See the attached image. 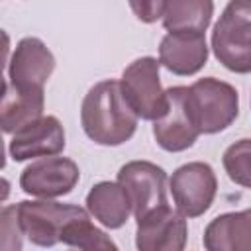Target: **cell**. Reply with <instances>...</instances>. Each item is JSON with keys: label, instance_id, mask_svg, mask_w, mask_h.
<instances>
[{"label": "cell", "instance_id": "ffe728a7", "mask_svg": "<svg viewBox=\"0 0 251 251\" xmlns=\"http://www.w3.org/2000/svg\"><path fill=\"white\" fill-rule=\"evenodd\" d=\"M0 235H2V241H0V247L2 249H20L22 247V229H20V224H18V218H16V204L14 206H6L2 210V227H0Z\"/></svg>", "mask_w": 251, "mask_h": 251}, {"label": "cell", "instance_id": "8fae6325", "mask_svg": "<svg viewBox=\"0 0 251 251\" xmlns=\"http://www.w3.org/2000/svg\"><path fill=\"white\" fill-rule=\"evenodd\" d=\"M186 220L169 204L137 220L135 245L141 251H180L186 243Z\"/></svg>", "mask_w": 251, "mask_h": 251}, {"label": "cell", "instance_id": "5bb4252c", "mask_svg": "<svg viewBox=\"0 0 251 251\" xmlns=\"http://www.w3.org/2000/svg\"><path fill=\"white\" fill-rule=\"evenodd\" d=\"M210 251H251V208L214 218L204 231Z\"/></svg>", "mask_w": 251, "mask_h": 251}, {"label": "cell", "instance_id": "ba28073f", "mask_svg": "<svg viewBox=\"0 0 251 251\" xmlns=\"http://www.w3.org/2000/svg\"><path fill=\"white\" fill-rule=\"evenodd\" d=\"M80 178V171L75 161L67 157H43L24 169L20 186L25 194L37 198H57L73 192Z\"/></svg>", "mask_w": 251, "mask_h": 251}, {"label": "cell", "instance_id": "5b68a950", "mask_svg": "<svg viewBox=\"0 0 251 251\" xmlns=\"http://www.w3.org/2000/svg\"><path fill=\"white\" fill-rule=\"evenodd\" d=\"M86 214L75 204H61L49 200H24L16 204V218L22 233L39 247H53L61 241L65 226Z\"/></svg>", "mask_w": 251, "mask_h": 251}, {"label": "cell", "instance_id": "7c38bea8", "mask_svg": "<svg viewBox=\"0 0 251 251\" xmlns=\"http://www.w3.org/2000/svg\"><path fill=\"white\" fill-rule=\"evenodd\" d=\"M8 149L14 161L59 155L65 149V129L55 116H41L18 129Z\"/></svg>", "mask_w": 251, "mask_h": 251}, {"label": "cell", "instance_id": "4fadbf2b", "mask_svg": "<svg viewBox=\"0 0 251 251\" xmlns=\"http://www.w3.org/2000/svg\"><path fill=\"white\" fill-rule=\"evenodd\" d=\"M208 59V45L202 31H169L159 45V63L180 76L198 73Z\"/></svg>", "mask_w": 251, "mask_h": 251}, {"label": "cell", "instance_id": "d6986e66", "mask_svg": "<svg viewBox=\"0 0 251 251\" xmlns=\"http://www.w3.org/2000/svg\"><path fill=\"white\" fill-rule=\"evenodd\" d=\"M224 169L227 176L245 188H251V139L231 143L224 153Z\"/></svg>", "mask_w": 251, "mask_h": 251}, {"label": "cell", "instance_id": "44dd1931", "mask_svg": "<svg viewBox=\"0 0 251 251\" xmlns=\"http://www.w3.org/2000/svg\"><path fill=\"white\" fill-rule=\"evenodd\" d=\"M129 6L137 20L145 24H153L159 18H163L167 0H129Z\"/></svg>", "mask_w": 251, "mask_h": 251}, {"label": "cell", "instance_id": "ac0fdd59", "mask_svg": "<svg viewBox=\"0 0 251 251\" xmlns=\"http://www.w3.org/2000/svg\"><path fill=\"white\" fill-rule=\"evenodd\" d=\"M61 243L78 249H116V243L90 222L88 214H82L65 226Z\"/></svg>", "mask_w": 251, "mask_h": 251}, {"label": "cell", "instance_id": "8992f818", "mask_svg": "<svg viewBox=\"0 0 251 251\" xmlns=\"http://www.w3.org/2000/svg\"><path fill=\"white\" fill-rule=\"evenodd\" d=\"M118 182L131 200L135 222L167 204V175L149 161L126 163L118 173Z\"/></svg>", "mask_w": 251, "mask_h": 251}, {"label": "cell", "instance_id": "e0dca14e", "mask_svg": "<svg viewBox=\"0 0 251 251\" xmlns=\"http://www.w3.org/2000/svg\"><path fill=\"white\" fill-rule=\"evenodd\" d=\"M214 16L212 0H167L163 25L167 31H206Z\"/></svg>", "mask_w": 251, "mask_h": 251}, {"label": "cell", "instance_id": "52a82bcc", "mask_svg": "<svg viewBox=\"0 0 251 251\" xmlns=\"http://www.w3.org/2000/svg\"><path fill=\"white\" fill-rule=\"evenodd\" d=\"M171 192L176 210L184 218L202 216L214 202L218 180L214 169L206 163L194 161L178 167L171 176Z\"/></svg>", "mask_w": 251, "mask_h": 251}, {"label": "cell", "instance_id": "3957f363", "mask_svg": "<svg viewBox=\"0 0 251 251\" xmlns=\"http://www.w3.org/2000/svg\"><path fill=\"white\" fill-rule=\"evenodd\" d=\"M186 106L200 133H218L237 118L239 96L231 84L206 76L186 86Z\"/></svg>", "mask_w": 251, "mask_h": 251}, {"label": "cell", "instance_id": "30bf717a", "mask_svg": "<svg viewBox=\"0 0 251 251\" xmlns=\"http://www.w3.org/2000/svg\"><path fill=\"white\" fill-rule=\"evenodd\" d=\"M167 114L153 122V135L159 147L176 153L194 145L200 131L186 106V86H173L167 90Z\"/></svg>", "mask_w": 251, "mask_h": 251}, {"label": "cell", "instance_id": "277c9868", "mask_svg": "<svg viewBox=\"0 0 251 251\" xmlns=\"http://www.w3.org/2000/svg\"><path fill=\"white\" fill-rule=\"evenodd\" d=\"M159 65L161 63L153 57L135 59L126 67L120 80L127 104L141 120L155 122L163 118L169 108V96L159 78Z\"/></svg>", "mask_w": 251, "mask_h": 251}, {"label": "cell", "instance_id": "7a4b0ae2", "mask_svg": "<svg viewBox=\"0 0 251 251\" xmlns=\"http://www.w3.org/2000/svg\"><path fill=\"white\" fill-rule=\"evenodd\" d=\"M216 59L233 73H251V0H229L212 31Z\"/></svg>", "mask_w": 251, "mask_h": 251}, {"label": "cell", "instance_id": "2e32d148", "mask_svg": "<svg viewBox=\"0 0 251 251\" xmlns=\"http://www.w3.org/2000/svg\"><path fill=\"white\" fill-rule=\"evenodd\" d=\"M43 90H20L12 84H4L2 98V129L6 133H16L29 122L43 116Z\"/></svg>", "mask_w": 251, "mask_h": 251}, {"label": "cell", "instance_id": "9a60e30c", "mask_svg": "<svg viewBox=\"0 0 251 251\" xmlns=\"http://www.w3.org/2000/svg\"><path fill=\"white\" fill-rule=\"evenodd\" d=\"M86 210L102 226L110 229L122 227L131 210V200L120 182H98L86 194Z\"/></svg>", "mask_w": 251, "mask_h": 251}, {"label": "cell", "instance_id": "9c48e42d", "mask_svg": "<svg viewBox=\"0 0 251 251\" xmlns=\"http://www.w3.org/2000/svg\"><path fill=\"white\" fill-rule=\"evenodd\" d=\"M55 69V57L37 37H24L10 59L6 82L20 90H43Z\"/></svg>", "mask_w": 251, "mask_h": 251}, {"label": "cell", "instance_id": "6da1fadb", "mask_svg": "<svg viewBox=\"0 0 251 251\" xmlns=\"http://www.w3.org/2000/svg\"><path fill=\"white\" fill-rule=\"evenodd\" d=\"M139 116L127 104L120 80L94 84L82 100L80 124L84 133L98 145H122L137 127Z\"/></svg>", "mask_w": 251, "mask_h": 251}]
</instances>
